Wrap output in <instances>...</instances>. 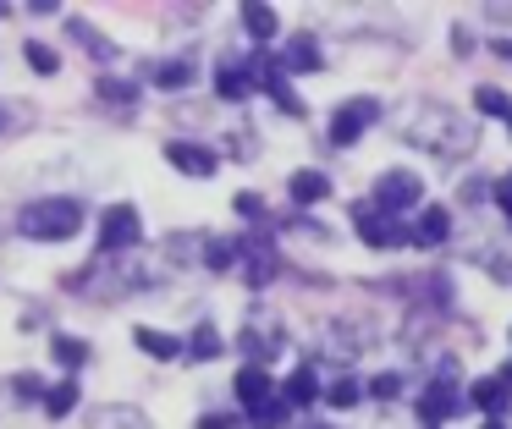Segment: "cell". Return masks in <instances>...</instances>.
<instances>
[{
	"mask_svg": "<svg viewBox=\"0 0 512 429\" xmlns=\"http://www.w3.org/2000/svg\"><path fill=\"white\" fill-rule=\"evenodd\" d=\"M402 138L424 154H441V160H468L479 149V121L474 116H457L452 105H413L402 116Z\"/></svg>",
	"mask_w": 512,
	"mask_h": 429,
	"instance_id": "1",
	"label": "cell"
},
{
	"mask_svg": "<svg viewBox=\"0 0 512 429\" xmlns=\"http://www.w3.org/2000/svg\"><path fill=\"white\" fill-rule=\"evenodd\" d=\"M83 226V204L78 198H34L17 209V231L28 242H67Z\"/></svg>",
	"mask_w": 512,
	"mask_h": 429,
	"instance_id": "2",
	"label": "cell"
},
{
	"mask_svg": "<svg viewBox=\"0 0 512 429\" xmlns=\"http://www.w3.org/2000/svg\"><path fill=\"white\" fill-rule=\"evenodd\" d=\"M419 198H424V182H419V171H408V165L380 171L375 187H369V204H375L386 220H397V226H402V215H413V209H419Z\"/></svg>",
	"mask_w": 512,
	"mask_h": 429,
	"instance_id": "3",
	"label": "cell"
},
{
	"mask_svg": "<svg viewBox=\"0 0 512 429\" xmlns=\"http://www.w3.org/2000/svg\"><path fill=\"white\" fill-rule=\"evenodd\" d=\"M457 402H463V396H457V363H441V374L419 391V424L424 429H441L446 418L457 413Z\"/></svg>",
	"mask_w": 512,
	"mask_h": 429,
	"instance_id": "4",
	"label": "cell"
},
{
	"mask_svg": "<svg viewBox=\"0 0 512 429\" xmlns=\"http://www.w3.org/2000/svg\"><path fill=\"white\" fill-rule=\"evenodd\" d=\"M144 242V220H138L133 204H111L100 215V253H127Z\"/></svg>",
	"mask_w": 512,
	"mask_h": 429,
	"instance_id": "5",
	"label": "cell"
},
{
	"mask_svg": "<svg viewBox=\"0 0 512 429\" xmlns=\"http://www.w3.org/2000/svg\"><path fill=\"white\" fill-rule=\"evenodd\" d=\"M375 121H380V99H347V105H336V116H331V143L336 149H353Z\"/></svg>",
	"mask_w": 512,
	"mask_h": 429,
	"instance_id": "6",
	"label": "cell"
},
{
	"mask_svg": "<svg viewBox=\"0 0 512 429\" xmlns=\"http://www.w3.org/2000/svg\"><path fill=\"white\" fill-rule=\"evenodd\" d=\"M166 160H171V171L193 176V182H210V176L221 171V154L204 149V143H188V138H171L166 143Z\"/></svg>",
	"mask_w": 512,
	"mask_h": 429,
	"instance_id": "7",
	"label": "cell"
},
{
	"mask_svg": "<svg viewBox=\"0 0 512 429\" xmlns=\"http://www.w3.org/2000/svg\"><path fill=\"white\" fill-rule=\"evenodd\" d=\"M353 226H358V237H364L369 248H397V242H402V226L380 215L369 198H358V204H353Z\"/></svg>",
	"mask_w": 512,
	"mask_h": 429,
	"instance_id": "8",
	"label": "cell"
},
{
	"mask_svg": "<svg viewBox=\"0 0 512 429\" xmlns=\"http://www.w3.org/2000/svg\"><path fill=\"white\" fill-rule=\"evenodd\" d=\"M276 66H281V77L287 72H320L325 66V50H320V39H314V33H292L287 44H281V55H276Z\"/></svg>",
	"mask_w": 512,
	"mask_h": 429,
	"instance_id": "9",
	"label": "cell"
},
{
	"mask_svg": "<svg viewBox=\"0 0 512 429\" xmlns=\"http://www.w3.org/2000/svg\"><path fill=\"white\" fill-rule=\"evenodd\" d=\"M254 77H259V88H265V94L276 99L281 110H287V116H303V110H309L298 94H292V83H287V77H281L276 55H254Z\"/></svg>",
	"mask_w": 512,
	"mask_h": 429,
	"instance_id": "10",
	"label": "cell"
},
{
	"mask_svg": "<svg viewBox=\"0 0 512 429\" xmlns=\"http://www.w3.org/2000/svg\"><path fill=\"white\" fill-rule=\"evenodd\" d=\"M446 231H452V215H446V209H419V220H413V226H402V237L419 242V248H441Z\"/></svg>",
	"mask_w": 512,
	"mask_h": 429,
	"instance_id": "11",
	"label": "cell"
},
{
	"mask_svg": "<svg viewBox=\"0 0 512 429\" xmlns=\"http://www.w3.org/2000/svg\"><path fill=\"white\" fill-rule=\"evenodd\" d=\"M254 88H259L254 61H226L221 72H215V94H221V99H248Z\"/></svg>",
	"mask_w": 512,
	"mask_h": 429,
	"instance_id": "12",
	"label": "cell"
},
{
	"mask_svg": "<svg viewBox=\"0 0 512 429\" xmlns=\"http://www.w3.org/2000/svg\"><path fill=\"white\" fill-rule=\"evenodd\" d=\"M287 193L298 198L303 209H309V204H325V198H331V176L314 171V165H309V171H292V176H287Z\"/></svg>",
	"mask_w": 512,
	"mask_h": 429,
	"instance_id": "13",
	"label": "cell"
},
{
	"mask_svg": "<svg viewBox=\"0 0 512 429\" xmlns=\"http://www.w3.org/2000/svg\"><path fill=\"white\" fill-rule=\"evenodd\" d=\"M133 347H138V352H149V358H160V363L182 358V341H177V336H166V330H155V325L133 330Z\"/></svg>",
	"mask_w": 512,
	"mask_h": 429,
	"instance_id": "14",
	"label": "cell"
},
{
	"mask_svg": "<svg viewBox=\"0 0 512 429\" xmlns=\"http://www.w3.org/2000/svg\"><path fill=\"white\" fill-rule=\"evenodd\" d=\"M237 396H243V407H259L265 396H276V380H270L259 363H248V369L237 374Z\"/></svg>",
	"mask_w": 512,
	"mask_h": 429,
	"instance_id": "15",
	"label": "cell"
},
{
	"mask_svg": "<svg viewBox=\"0 0 512 429\" xmlns=\"http://www.w3.org/2000/svg\"><path fill=\"white\" fill-rule=\"evenodd\" d=\"M468 402H474L485 418H501V413L512 407V396H507V391H501V385L485 374V380H474V391H468Z\"/></svg>",
	"mask_w": 512,
	"mask_h": 429,
	"instance_id": "16",
	"label": "cell"
},
{
	"mask_svg": "<svg viewBox=\"0 0 512 429\" xmlns=\"http://www.w3.org/2000/svg\"><path fill=\"white\" fill-rule=\"evenodd\" d=\"M314 396H320V380H314L309 363H303L298 374H287V385H281V402H287V407H309Z\"/></svg>",
	"mask_w": 512,
	"mask_h": 429,
	"instance_id": "17",
	"label": "cell"
},
{
	"mask_svg": "<svg viewBox=\"0 0 512 429\" xmlns=\"http://www.w3.org/2000/svg\"><path fill=\"white\" fill-rule=\"evenodd\" d=\"M50 352H56V363H61L67 374H78L83 363H89V341H78V336H61V330L50 336Z\"/></svg>",
	"mask_w": 512,
	"mask_h": 429,
	"instance_id": "18",
	"label": "cell"
},
{
	"mask_svg": "<svg viewBox=\"0 0 512 429\" xmlns=\"http://www.w3.org/2000/svg\"><path fill=\"white\" fill-rule=\"evenodd\" d=\"M237 347H243V352H254V358H276V352L287 347V336H281V330L270 336L265 325H254V330H243V336H237Z\"/></svg>",
	"mask_w": 512,
	"mask_h": 429,
	"instance_id": "19",
	"label": "cell"
},
{
	"mask_svg": "<svg viewBox=\"0 0 512 429\" xmlns=\"http://www.w3.org/2000/svg\"><path fill=\"white\" fill-rule=\"evenodd\" d=\"M182 352H188L193 363H210V358H221V352H226V341H221V330H215V325H199V330H193V341H188Z\"/></svg>",
	"mask_w": 512,
	"mask_h": 429,
	"instance_id": "20",
	"label": "cell"
},
{
	"mask_svg": "<svg viewBox=\"0 0 512 429\" xmlns=\"http://www.w3.org/2000/svg\"><path fill=\"white\" fill-rule=\"evenodd\" d=\"M474 105H479V116L512 121V99H507V88H496V83H479L474 88Z\"/></svg>",
	"mask_w": 512,
	"mask_h": 429,
	"instance_id": "21",
	"label": "cell"
},
{
	"mask_svg": "<svg viewBox=\"0 0 512 429\" xmlns=\"http://www.w3.org/2000/svg\"><path fill=\"white\" fill-rule=\"evenodd\" d=\"M243 28L254 33V39H276L281 17H276L270 6H259V0H248V6H243Z\"/></svg>",
	"mask_w": 512,
	"mask_h": 429,
	"instance_id": "22",
	"label": "cell"
},
{
	"mask_svg": "<svg viewBox=\"0 0 512 429\" xmlns=\"http://www.w3.org/2000/svg\"><path fill=\"white\" fill-rule=\"evenodd\" d=\"M72 407H78V380L67 374L61 385H50V391H45V413H50V418H67Z\"/></svg>",
	"mask_w": 512,
	"mask_h": 429,
	"instance_id": "23",
	"label": "cell"
},
{
	"mask_svg": "<svg viewBox=\"0 0 512 429\" xmlns=\"http://www.w3.org/2000/svg\"><path fill=\"white\" fill-rule=\"evenodd\" d=\"M287 413H292V407L281 402V396H265L259 407H248V418H254V429H281V424H287Z\"/></svg>",
	"mask_w": 512,
	"mask_h": 429,
	"instance_id": "24",
	"label": "cell"
},
{
	"mask_svg": "<svg viewBox=\"0 0 512 429\" xmlns=\"http://www.w3.org/2000/svg\"><path fill=\"white\" fill-rule=\"evenodd\" d=\"M325 402H331V407H353L358 402V396H364V380H358V374H342V380H331V385H325Z\"/></svg>",
	"mask_w": 512,
	"mask_h": 429,
	"instance_id": "25",
	"label": "cell"
},
{
	"mask_svg": "<svg viewBox=\"0 0 512 429\" xmlns=\"http://www.w3.org/2000/svg\"><path fill=\"white\" fill-rule=\"evenodd\" d=\"M23 61L34 66L39 77H56V72H61V55L50 50V44H39V39H28V44H23Z\"/></svg>",
	"mask_w": 512,
	"mask_h": 429,
	"instance_id": "26",
	"label": "cell"
},
{
	"mask_svg": "<svg viewBox=\"0 0 512 429\" xmlns=\"http://www.w3.org/2000/svg\"><path fill=\"white\" fill-rule=\"evenodd\" d=\"M237 259H243V242H210V248H204V264H210L215 275H226Z\"/></svg>",
	"mask_w": 512,
	"mask_h": 429,
	"instance_id": "27",
	"label": "cell"
},
{
	"mask_svg": "<svg viewBox=\"0 0 512 429\" xmlns=\"http://www.w3.org/2000/svg\"><path fill=\"white\" fill-rule=\"evenodd\" d=\"M149 77H155L160 88H188V83H193V66H188V61H160Z\"/></svg>",
	"mask_w": 512,
	"mask_h": 429,
	"instance_id": "28",
	"label": "cell"
},
{
	"mask_svg": "<svg viewBox=\"0 0 512 429\" xmlns=\"http://www.w3.org/2000/svg\"><path fill=\"white\" fill-rule=\"evenodd\" d=\"M72 39H83L94 55H100V61H111V55H116V44H111V39H100V33H94L89 22H72Z\"/></svg>",
	"mask_w": 512,
	"mask_h": 429,
	"instance_id": "29",
	"label": "cell"
},
{
	"mask_svg": "<svg viewBox=\"0 0 512 429\" xmlns=\"http://www.w3.org/2000/svg\"><path fill=\"white\" fill-rule=\"evenodd\" d=\"M94 88H100V99H116V105H133V99H138V88L122 83V77H100Z\"/></svg>",
	"mask_w": 512,
	"mask_h": 429,
	"instance_id": "30",
	"label": "cell"
},
{
	"mask_svg": "<svg viewBox=\"0 0 512 429\" xmlns=\"http://www.w3.org/2000/svg\"><path fill=\"white\" fill-rule=\"evenodd\" d=\"M402 391V374H375L369 380V396H397Z\"/></svg>",
	"mask_w": 512,
	"mask_h": 429,
	"instance_id": "31",
	"label": "cell"
},
{
	"mask_svg": "<svg viewBox=\"0 0 512 429\" xmlns=\"http://www.w3.org/2000/svg\"><path fill=\"white\" fill-rule=\"evenodd\" d=\"M237 209H243L248 220H259V215H265V204H259V193H237Z\"/></svg>",
	"mask_w": 512,
	"mask_h": 429,
	"instance_id": "32",
	"label": "cell"
},
{
	"mask_svg": "<svg viewBox=\"0 0 512 429\" xmlns=\"http://www.w3.org/2000/svg\"><path fill=\"white\" fill-rule=\"evenodd\" d=\"M490 193H496V204H501V209H507V215H512V176H501V182L490 187Z\"/></svg>",
	"mask_w": 512,
	"mask_h": 429,
	"instance_id": "33",
	"label": "cell"
},
{
	"mask_svg": "<svg viewBox=\"0 0 512 429\" xmlns=\"http://www.w3.org/2000/svg\"><path fill=\"white\" fill-rule=\"evenodd\" d=\"M490 380H496V385H501V391H507V396H512V358H507V363H501V369H496V374H490Z\"/></svg>",
	"mask_w": 512,
	"mask_h": 429,
	"instance_id": "34",
	"label": "cell"
},
{
	"mask_svg": "<svg viewBox=\"0 0 512 429\" xmlns=\"http://www.w3.org/2000/svg\"><path fill=\"white\" fill-rule=\"evenodd\" d=\"M199 429H232V424H226L221 413H204V424H199Z\"/></svg>",
	"mask_w": 512,
	"mask_h": 429,
	"instance_id": "35",
	"label": "cell"
},
{
	"mask_svg": "<svg viewBox=\"0 0 512 429\" xmlns=\"http://www.w3.org/2000/svg\"><path fill=\"white\" fill-rule=\"evenodd\" d=\"M485 429H507V424H501V418H485Z\"/></svg>",
	"mask_w": 512,
	"mask_h": 429,
	"instance_id": "36",
	"label": "cell"
},
{
	"mask_svg": "<svg viewBox=\"0 0 512 429\" xmlns=\"http://www.w3.org/2000/svg\"><path fill=\"white\" fill-rule=\"evenodd\" d=\"M6 121H12V116H6V105H0V132H6Z\"/></svg>",
	"mask_w": 512,
	"mask_h": 429,
	"instance_id": "37",
	"label": "cell"
}]
</instances>
